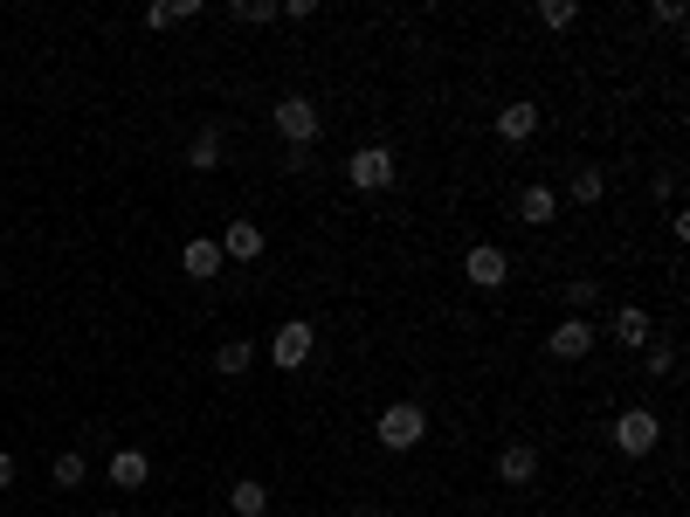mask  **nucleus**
Segmentation results:
<instances>
[{"instance_id":"obj_9","label":"nucleus","mask_w":690,"mask_h":517,"mask_svg":"<svg viewBox=\"0 0 690 517\" xmlns=\"http://www.w3.org/2000/svg\"><path fill=\"white\" fill-rule=\"evenodd\" d=\"M607 339H615V345H628V352H643V345L656 339L649 310H643V304H622V310H615V324H607Z\"/></svg>"},{"instance_id":"obj_13","label":"nucleus","mask_w":690,"mask_h":517,"mask_svg":"<svg viewBox=\"0 0 690 517\" xmlns=\"http://www.w3.org/2000/svg\"><path fill=\"white\" fill-rule=\"evenodd\" d=\"M221 255H228V263H255V255H263V228H255V221H228Z\"/></svg>"},{"instance_id":"obj_17","label":"nucleus","mask_w":690,"mask_h":517,"mask_svg":"<svg viewBox=\"0 0 690 517\" xmlns=\"http://www.w3.org/2000/svg\"><path fill=\"white\" fill-rule=\"evenodd\" d=\"M249 366H255V345H249V339H228V345H215V373H221V380H242Z\"/></svg>"},{"instance_id":"obj_5","label":"nucleus","mask_w":690,"mask_h":517,"mask_svg":"<svg viewBox=\"0 0 690 517\" xmlns=\"http://www.w3.org/2000/svg\"><path fill=\"white\" fill-rule=\"evenodd\" d=\"M318 352V324H304V318H291V324H276V339H270V366H284V373H297L304 359Z\"/></svg>"},{"instance_id":"obj_11","label":"nucleus","mask_w":690,"mask_h":517,"mask_svg":"<svg viewBox=\"0 0 690 517\" xmlns=\"http://www.w3.org/2000/svg\"><path fill=\"white\" fill-rule=\"evenodd\" d=\"M221 263H228V255H221V242H208V235L180 249V270H187L194 283H215V276H221Z\"/></svg>"},{"instance_id":"obj_16","label":"nucleus","mask_w":690,"mask_h":517,"mask_svg":"<svg viewBox=\"0 0 690 517\" xmlns=\"http://www.w3.org/2000/svg\"><path fill=\"white\" fill-rule=\"evenodd\" d=\"M221 152H228L221 132H215V124H200V132L187 139V166H194V173H221Z\"/></svg>"},{"instance_id":"obj_7","label":"nucleus","mask_w":690,"mask_h":517,"mask_svg":"<svg viewBox=\"0 0 690 517\" xmlns=\"http://www.w3.org/2000/svg\"><path fill=\"white\" fill-rule=\"evenodd\" d=\"M497 483H511V490L539 483V442H504L497 449Z\"/></svg>"},{"instance_id":"obj_18","label":"nucleus","mask_w":690,"mask_h":517,"mask_svg":"<svg viewBox=\"0 0 690 517\" xmlns=\"http://www.w3.org/2000/svg\"><path fill=\"white\" fill-rule=\"evenodd\" d=\"M607 194V173L601 166H573V179H567V200H580V207H594Z\"/></svg>"},{"instance_id":"obj_25","label":"nucleus","mask_w":690,"mask_h":517,"mask_svg":"<svg viewBox=\"0 0 690 517\" xmlns=\"http://www.w3.org/2000/svg\"><path fill=\"white\" fill-rule=\"evenodd\" d=\"M276 14H284V21H311V14H318V0H284Z\"/></svg>"},{"instance_id":"obj_3","label":"nucleus","mask_w":690,"mask_h":517,"mask_svg":"<svg viewBox=\"0 0 690 517\" xmlns=\"http://www.w3.org/2000/svg\"><path fill=\"white\" fill-rule=\"evenodd\" d=\"M615 449H622L628 462L656 455V449H662V421H656L649 407H628V414H615Z\"/></svg>"},{"instance_id":"obj_1","label":"nucleus","mask_w":690,"mask_h":517,"mask_svg":"<svg viewBox=\"0 0 690 517\" xmlns=\"http://www.w3.org/2000/svg\"><path fill=\"white\" fill-rule=\"evenodd\" d=\"M373 442L387 449V455L421 449L428 442V407L421 400H387V407H380V421H373Z\"/></svg>"},{"instance_id":"obj_10","label":"nucleus","mask_w":690,"mask_h":517,"mask_svg":"<svg viewBox=\"0 0 690 517\" xmlns=\"http://www.w3.org/2000/svg\"><path fill=\"white\" fill-rule=\"evenodd\" d=\"M497 139H511V145H525V139H539V103H504L497 111Z\"/></svg>"},{"instance_id":"obj_24","label":"nucleus","mask_w":690,"mask_h":517,"mask_svg":"<svg viewBox=\"0 0 690 517\" xmlns=\"http://www.w3.org/2000/svg\"><path fill=\"white\" fill-rule=\"evenodd\" d=\"M649 21H656V29H683V8H677V0H656Z\"/></svg>"},{"instance_id":"obj_22","label":"nucleus","mask_w":690,"mask_h":517,"mask_svg":"<svg viewBox=\"0 0 690 517\" xmlns=\"http://www.w3.org/2000/svg\"><path fill=\"white\" fill-rule=\"evenodd\" d=\"M643 359H649V373H656V380H670V373H677V345H670V339H649Z\"/></svg>"},{"instance_id":"obj_8","label":"nucleus","mask_w":690,"mask_h":517,"mask_svg":"<svg viewBox=\"0 0 690 517\" xmlns=\"http://www.w3.org/2000/svg\"><path fill=\"white\" fill-rule=\"evenodd\" d=\"M546 352L552 359H587V352H594V318H559L546 331Z\"/></svg>"},{"instance_id":"obj_29","label":"nucleus","mask_w":690,"mask_h":517,"mask_svg":"<svg viewBox=\"0 0 690 517\" xmlns=\"http://www.w3.org/2000/svg\"><path fill=\"white\" fill-rule=\"evenodd\" d=\"M97 517H124V510H97Z\"/></svg>"},{"instance_id":"obj_6","label":"nucleus","mask_w":690,"mask_h":517,"mask_svg":"<svg viewBox=\"0 0 690 517\" xmlns=\"http://www.w3.org/2000/svg\"><path fill=\"white\" fill-rule=\"evenodd\" d=\"M463 276L477 283V290H504V283H511V255H504L497 242H477V249L463 255Z\"/></svg>"},{"instance_id":"obj_26","label":"nucleus","mask_w":690,"mask_h":517,"mask_svg":"<svg viewBox=\"0 0 690 517\" xmlns=\"http://www.w3.org/2000/svg\"><path fill=\"white\" fill-rule=\"evenodd\" d=\"M284 173H311V145H291L284 152Z\"/></svg>"},{"instance_id":"obj_23","label":"nucleus","mask_w":690,"mask_h":517,"mask_svg":"<svg viewBox=\"0 0 690 517\" xmlns=\"http://www.w3.org/2000/svg\"><path fill=\"white\" fill-rule=\"evenodd\" d=\"M539 21H546V29H573V21H580V8H573V0H546V8H539Z\"/></svg>"},{"instance_id":"obj_2","label":"nucleus","mask_w":690,"mask_h":517,"mask_svg":"<svg viewBox=\"0 0 690 517\" xmlns=\"http://www.w3.org/2000/svg\"><path fill=\"white\" fill-rule=\"evenodd\" d=\"M276 132H284V145H318V132H325V118H318V103L304 97V90H291V97H276Z\"/></svg>"},{"instance_id":"obj_20","label":"nucleus","mask_w":690,"mask_h":517,"mask_svg":"<svg viewBox=\"0 0 690 517\" xmlns=\"http://www.w3.org/2000/svg\"><path fill=\"white\" fill-rule=\"evenodd\" d=\"M567 304H573V318H587V310L601 304V276H573L567 283Z\"/></svg>"},{"instance_id":"obj_15","label":"nucleus","mask_w":690,"mask_h":517,"mask_svg":"<svg viewBox=\"0 0 690 517\" xmlns=\"http://www.w3.org/2000/svg\"><path fill=\"white\" fill-rule=\"evenodd\" d=\"M228 510H236V517H270V483L263 476H242L236 490H228Z\"/></svg>"},{"instance_id":"obj_19","label":"nucleus","mask_w":690,"mask_h":517,"mask_svg":"<svg viewBox=\"0 0 690 517\" xmlns=\"http://www.w3.org/2000/svg\"><path fill=\"white\" fill-rule=\"evenodd\" d=\"M48 476H56V490H84V476H90V462L76 455V449H63L56 462H48Z\"/></svg>"},{"instance_id":"obj_4","label":"nucleus","mask_w":690,"mask_h":517,"mask_svg":"<svg viewBox=\"0 0 690 517\" xmlns=\"http://www.w3.org/2000/svg\"><path fill=\"white\" fill-rule=\"evenodd\" d=\"M346 179H352L360 194H387L394 179H401V166H394V152H387V145H360V152L346 160Z\"/></svg>"},{"instance_id":"obj_14","label":"nucleus","mask_w":690,"mask_h":517,"mask_svg":"<svg viewBox=\"0 0 690 517\" xmlns=\"http://www.w3.org/2000/svg\"><path fill=\"white\" fill-rule=\"evenodd\" d=\"M111 483H118V490H145V483H152V455H145V449H118V455H111Z\"/></svg>"},{"instance_id":"obj_28","label":"nucleus","mask_w":690,"mask_h":517,"mask_svg":"<svg viewBox=\"0 0 690 517\" xmlns=\"http://www.w3.org/2000/svg\"><path fill=\"white\" fill-rule=\"evenodd\" d=\"M339 517H380V510H373V504H352V510H339Z\"/></svg>"},{"instance_id":"obj_27","label":"nucleus","mask_w":690,"mask_h":517,"mask_svg":"<svg viewBox=\"0 0 690 517\" xmlns=\"http://www.w3.org/2000/svg\"><path fill=\"white\" fill-rule=\"evenodd\" d=\"M14 476H21V462H14L8 449H0V497H8V490H14Z\"/></svg>"},{"instance_id":"obj_21","label":"nucleus","mask_w":690,"mask_h":517,"mask_svg":"<svg viewBox=\"0 0 690 517\" xmlns=\"http://www.w3.org/2000/svg\"><path fill=\"white\" fill-rule=\"evenodd\" d=\"M228 14H236L242 29H270V21H276V0H236Z\"/></svg>"},{"instance_id":"obj_12","label":"nucleus","mask_w":690,"mask_h":517,"mask_svg":"<svg viewBox=\"0 0 690 517\" xmlns=\"http://www.w3.org/2000/svg\"><path fill=\"white\" fill-rule=\"evenodd\" d=\"M552 215H559V194L546 187V179H532V187L518 194V221H525V228H546Z\"/></svg>"}]
</instances>
